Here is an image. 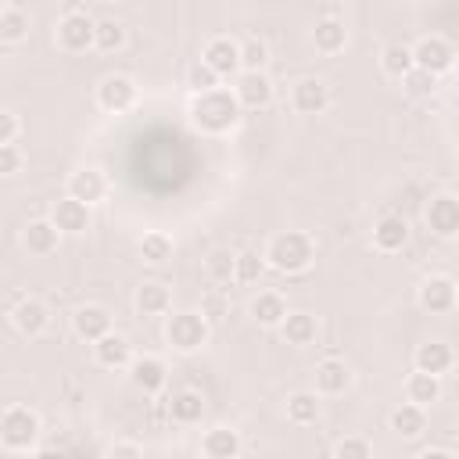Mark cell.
I'll return each instance as SVG.
<instances>
[{"label": "cell", "instance_id": "cell-1", "mask_svg": "<svg viewBox=\"0 0 459 459\" xmlns=\"http://www.w3.org/2000/svg\"><path fill=\"white\" fill-rule=\"evenodd\" d=\"M194 129H201L204 136H226L240 126L244 108L237 104L230 86H212L201 93H190V108H186Z\"/></svg>", "mask_w": 459, "mask_h": 459}, {"label": "cell", "instance_id": "cell-2", "mask_svg": "<svg viewBox=\"0 0 459 459\" xmlns=\"http://www.w3.org/2000/svg\"><path fill=\"white\" fill-rule=\"evenodd\" d=\"M262 258L269 269H276L283 276H298L316 262V240L305 230H280L269 237Z\"/></svg>", "mask_w": 459, "mask_h": 459}, {"label": "cell", "instance_id": "cell-3", "mask_svg": "<svg viewBox=\"0 0 459 459\" xmlns=\"http://www.w3.org/2000/svg\"><path fill=\"white\" fill-rule=\"evenodd\" d=\"M39 434H43V423H39V412L32 405H7L0 412V448L22 455V452H36L39 448Z\"/></svg>", "mask_w": 459, "mask_h": 459}, {"label": "cell", "instance_id": "cell-4", "mask_svg": "<svg viewBox=\"0 0 459 459\" xmlns=\"http://www.w3.org/2000/svg\"><path fill=\"white\" fill-rule=\"evenodd\" d=\"M208 337H212V323H208L201 312L183 308V312L165 316V341H169L172 351L194 355V351H201V348L208 344Z\"/></svg>", "mask_w": 459, "mask_h": 459}, {"label": "cell", "instance_id": "cell-5", "mask_svg": "<svg viewBox=\"0 0 459 459\" xmlns=\"http://www.w3.org/2000/svg\"><path fill=\"white\" fill-rule=\"evenodd\" d=\"M93 18L82 14V11H68L57 18V29H54V43L65 50V54H86L93 50Z\"/></svg>", "mask_w": 459, "mask_h": 459}, {"label": "cell", "instance_id": "cell-6", "mask_svg": "<svg viewBox=\"0 0 459 459\" xmlns=\"http://www.w3.org/2000/svg\"><path fill=\"white\" fill-rule=\"evenodd\" d=\"M233 97H237V104L244 108V111H258V108H269L273 104V79L265 75V68H255V72H247V68H240L237 75H233Z\"/></svg>", "mask_w": 459, "mask_h": 459}, {"label": "cell", "instance_id": "cell-7", "mask_svg": "<svg viewBox=\"0 0 459 459\" xmlns=\"http://www.w3.org/2000/svg\"><path fill=\"white\" fill-rule=\"evenodd\" d=\"M412 65L416 68H427L430 75H448L452 72V65H455V47L445 39V36H423V39H416L412 47Z\"/></svg>", "mask_w": 459, "mask_h": 459}, {"label": "cell", "instance_id": "cell-8", "mask_svg": "<svg viewBox=\"0 0 459 459\" xmlns=\"http://www.w3.org/2000/svg\"><path fill=\"white\" fill-rule=\"evenodd\" d=\"M423 219L430 226V233L437 240H455L459 237V197L452 190H441L430 197V204L423 208Z\"/></svg>", "mask_w": 459, "mask_h": 459}, {"label": "cell", "instance_id": "cell-9", "mask_svg": "<svg viewBox=\"0 0 459 459\" xmlns=\"http://www.w3.org/2000/svg\"><path fill=\"white\" fill-rule=\"evenodd\" d=\"M455 298H459L455 280L445 276V273H434V276H427V280L416 287V305H420L423 312H430V316H448V312L455 308Z\"/></svg>", "mask_w": 459, "mask_h": 459}, {"label": "cell", "instance_id": "cell-10", "mask_svg": "<svg viewBox=\"0 0 459 459\" xmlns=\"http://www.w3.org/2000/svg\"><path fill=\"white\" fill-rule=\"evenodd\" d=\"M201 61L219 75V79H233L240 72V39L233 36H212L201 50Z\"/></svg>", "mask_w": 459, "mask_h": 459}, {"label": "cell", "instance_id": "cell-11", "mask_svg": "<svg viewBox=\"0 0 459 459\" xmlns=\"http://www.w3.org/2000/svg\"><path fill=\"white\" fill-rule=\"evenodd\" d=\"M136 104V82L129 75H104L97 82V108L108 115H122Z\"/></svg>", "mask_w": 459, "mask_h": 459}, {"label": "cell", "instance_id": "cell-12", "mask_svg": "<svg viewBox=\"0 0 459 459\" xmlns=\"http://www.w3.org/2000/svg\"><path fill=\"white\" fill-rule=\"evenodd\" d=\"M108 190H111V183H108V176L100 172V169H93V165H86V169H75L72 176H68V183H65V194H72L75 201H82V204H100L104 197H108Z\"/></svg>", "mask_w": 459, "mask_h": 459}, {"label": "cell", "instance_id": "cell-13", "mask_svg": "<svg viewBox=\"0 0 459 459\" xmlns=\"http://www.w3.org/2000/svg\"><path fill=\"white\" fill-rule=\"evenodd\" d=\"M126 369H129L133 387L143 391V394H161L169 387V366L158 355H140V359L133 355V362Z\"/></svg>", "mask_w": 459, "mask_h": 459}, {"label": "cell", "instance_id": "cell-14", "mask_svg": "<svg viewBox=\"0 0 459 459\" xmlns=\"http://www.w3.org/2000/svg\"><path fill=\"white\" fill-rule=\"evenodd\" d=\"M290 108L298 115H323L330 108V86L316 75H305L290 86Z\"/></svg>", "mask_w": 459, "mask_h": 459}, {"label": "cell", "instance_id": "cell-15", "mask_svg": "<svg viewBox=\"0 0 459 459\" xmlns=\"http://www.w3.org/2000/svg\"><path fill=\"white\" fill-rule=\"evenodd\" d=\"M50 222H54L61 233L79 237V233L90 230V204H82V201H75L72 194H65V197H57V201L50 204Z\"/></svg>", "mask_w": 459, "mask_h": 459}, {"label": "cell", "instance_id": "cell-16", "mask_svg": "<svg viewBox=\"0 0 459 459\" xmlns=\"http://www.w3.org/2000/svg\"><path fill=\"white\" fill-rule=\"evenodd\" d=\"M11 323L22 337H43L47 326H50V308L47 301L39 298H22L14 308H11Z\"/></svg>", "mask_w": 459, "mask_h": 459}, {"label": "cell", "instance_id": "cell-17", "mask_svg": "<svg viewBox=\"0 0 459 459\" xmlns=\"http://www.w3.org/2000/svg\"><path fill=\"white\" fill-rule=\"evenodd\" d=\"M90 348H93V362L104 366V369H126V366L133 362V344H129L126 333L108 330V333L97 337Z\"/></svg>", "mask_w": 459, "mask_h": 459}, {"label": "cell", "instance_id": "cell-18", "mask_svg": "<svg viewBox=\"0 0 459 459\" xmlns=\"http://www.w3.org/2000/svg\"><path fill=\"white\" fill-rule=\"evenodd\" d=\"M61 237H65V233L50 222V215H47V219H32V222L22 230V247H25L32 258H47V255L57 251Z\"/></svg>", "mask_w": 459, "mask_h": 459}, {"label": "cell", "instance_id": "cell-19", "mask_svg": "<svg viewBox=\"0 0 459 459\" xmlns=\"http://www.w3.org/2000/svg\"><path fill=\"white\" fill-rule=\"evenodd\" d=\"M133 308H136V316H143V319L169 316V312H172V290H169L165 283H158V280H147V283L136 287Z\"/></svg>", "mask_w": 459, "mask_h": 459}, {"label": "cell", "instance_id": "cell-20", "mask_svg": "<svg viewBox=\"0 0 459 459\" xmlns=\"http://www.w3.org/2000/svg\"><path fill=\"white\" fill-rule=\"evenodd\" d=\"M111 330V312L104 305H79L72 312V333L86 344H93L97 337H104Z\"/></svg>", "mask_w": 459, "mask_h": 459}, {"label": "cell", "instance_id": "cell-21", "mask_svg": "<svg viewBox=\"0 0 459 459\" xmlns=\"http://www.w3.org/2000/svg\"><path fill=\"white\" fill-rule=\"evenodd\" d=\"M452 366H455V351H452V344H448V341H423V344L412 351V369H423V373L445 377Z\"/></svg>", "mask_w": 459, "mask_h": 459}, {"label": "cell", "instance_id": "cell-22", "mask_svg": "<svg viewBox=\"0 0 459 459\" xmlns=\"http://www.w3.org/2000/svg\"><path fill=\"white\" fill-rule=\"evenodd\" d=\"M351 387V369L344 359H323L316 366V394L319 398H337Z\"/></svg>", "mask_w": 459, "mask_h": 459}, {"label": "cell", "instance_id": "cell-23", "mask_svg": "<svg viewBox=\"0 0 459 459\" xmlns=\"http://www.w3.org/2000/svg\"><path fill=\"white\" fill-rule=\"evenodd\" d=\"M312 47L319 50V54H341L344 47H348V29H344V22L337 18V14H323V18H316V25H312Z\"/></svg>", "mask_w": 459, "mask_h": 459}, {"label": "cell", "instance_id": "cell-24", "mask_svg": "<svg viewBox=\"0 0 459 459\" xmlns=\"http://www.w3.org/2000/svg\"><path fill=\"white\" fill-rule=\"evenodd\" d=\"M240 452H244V441H240V430L233 427H212L201 437V455L208 459H237Z\"/></svg>", "mask_w": 459, "mask_h": 459}, {"label": "cell", "instance_id": "cell-25", "mask_svg": "<svg viewBox=\"0 0 459 459\" xmlns=\"http://www.w3.org/2000/svg\"><path fill=\"white\" fill-rule=\"evenodd\" d=\"M405 244H409V222H405L402 215H384V219H377V226H373V247H377V251L394 255V251H402Z\"/></svg>", "mask_w": 459, "mask_h": 459}, {"label": "cell", "instance_id": "cell-26", "mask_svg": "<svg viewBox=\"0 0 459 459\" xmlns=\"http://www.w3.org/2000/svg\"><path fill=\"white\" fill-rule=\"evenodd\" d=\"M280 337L287 341V344H294V348H305V344H312L316 341V333H319V323H316V316L312 312H290L287 308V316L280 319Z\"/></svg>", "mask_w": 459, "mask_h": 459}, {"label": "cell", "instance_id": "cell-27", "mask_svg": "<svg viewBox=\"0 0 459 459\" xmlns=\"http://www.w3.org/2000/svg\"><path fill=\"white\" fill-rule=\"evenodd\" d=\"M402 391H405V402L430 409V405L441 398V377H434V373H423V369H412V373L405 377Z\"/></svg>", "mask_w": 459, "mask_h": 459}, {"label": "cell", "instance_id": "cell-28", "mask_svg": "<svg viewBox=\"0 0 459 459\" xmlns=\"http://www.w3.org/2000/svg\"><path fill=\"white\" fill-rule=\"evenodd\" d=\"M247 312H251V319L255 323H262V326H280V319L287 316V301H283V294L280 290H258L251 301H247Z\"/></svg>", "mask_w": 459, "mask_h": 459}, {"label": "cell", "instance_id": "cell-29", "mask_svg": "<svg viewBox=\"0 0 459 459\" xmlns=\"http://www.w3.org/2000/svg\"><path fill=\"white\" fill-rule=\"evenodd\" d=\"M169 416H172V423H179V427L201 423V420H204V398H201V391H190V387L176 391V394L169 398Z\"/></svg>", "mask_w": 459, "mask_h": 459}, {"label": "cell", "instance_id": "cell-30", "mask_svg": "<svg viewBox=\"0 0 459 459\" xmlns=\"http://www.w3.org/2000/svg\"><path fill=\"white\" fill-rule=\"evenodd\" d=\"M391 430L405 441L420 437L427 430V409L423 405H412V402H402L394 412H391Z\"/></svg>", "mask_w": 459, "mask_h": 459}, {"label": "cell", "instance_id": "cell-31", "mask_svg": "<svg viewBox=\"0 0 459 459\" xmlns=\"http://www.w3.org/2000/svg\"><path fill=\"white\" fill-rule=\"evenodd\" d=\"M319 412H323V402H319L316 391H294V394L287 398V420H290L294 427H308V423H316Z\"/></svg>", "mask_w": 459, "mask_h": 459}, {"label": "cell", "instance_id": "cell-32", "mask_svg": "<svg viewBox=\"0 0 459 459\" xmlns=\"http://www.w3.org/2000/svg\"><path fill=\"white\" fill-rule=\"evenodd\" d=\"M172 251H176V244H172V237L161 233V230H151V233L140 237V258H143L147 265H165V262L172 258Z\"/></svg>", "mask_w": 459, "mask_h": 459}, {"label": "cell", "instance_id": "cell-33", "mask_svg": "<svg viewBox=\"0 0 459 459\" xmlns=\"http://www.w3.org/2000/svg\"><path fill=\"white\" fill-rule=\"evenodd\" d=\"M122 47H126V25H122V22L104 18V22L93 25V50L115 54V50H122Z\"/></svg>", "mask_w": 459, "mask_h": 459}, {"label": "cell", "instance_id": "cell-34", "mask_svg": "<svg viewBox=\"0 0 459 459\" xmlns=\"http://www.w3.org/2000/svg\"><path fill=\"white\" fill-rule=\"evenodd\" d=\"M409 68H412V50H409L405 43H387V47L380 50V72H384L387 79H402Z\"/></svg>", "mask_w": 459, "mask_h": 459}, {"label": "cell", "instance_id": "cell-35", "mask_svg": "<svg viewBox=\"0 0 459 459\" xmlns=\"http://www.w3.org/2000/svg\"><path fill=\"white\" fill-rule=\"evenodd\" d=\"M265 273V258L258 251H233V283H258Z\"/></svg>", "mask_w": 459, "mask_h": 459}, {"label": "cell", "instance_id": "cell-36", "mask_svg": "<svg viewBox=\"0 0 459 459\" xmlns=\"http://www.w3.org/2000/svg\"><path fill=\"white\" fill-rule=\"evenodd\" d=\"M22 39H29V14L18 11V7H7L0 14V43H11L14 47Z\"/></svg>", "mask_w": 459, "mask_h": 459}, {"label": "cell", "instance_id": "cell-37", "mask_svg": "<svg viewBox=\"0 0 459 459\" xmlns=\"http://www.w3.org/2000/svg\"><path fill=\"white\" fill-rule=\"evenodd\" d=\"M398 82H402V90H405L409 97H434L441 79H437V75H430L427 68H416V65H412Z\"/></svg>", "mask_w": 459, "mask_h": 459}, {"label": "cell", "instance_id": "cell-38", "mask_svg": "<svg viewBox=\"0 0 459 459\" xmlns=\"http://www.w3.org/2000/svg\"><path fill=\"white\" fill-rule=\"evenodd\" d=\"M204 273H208V280H215V283H233V251H230V247L208 251Z\"/></svg>", "mask_w": 459, "mask_h": 459}, {"label": "cell", "instance_id": "cell-39", "mask_svg": "<svg viewBox=\"0 0 459 459\" xmlns=\"http://www.w3.org/2000/svg\"><path fill=\"white\" fill-rule=\"evenodd\" d=\"M265 65H269V47H265V39H258V36L240 39V68L255 72V68H265Z\"/></svg>", "mask_w": 459, "mask_h": 459}, {"label": "cell", "instance_id": "cell-40", "mask_svg": "<svg viewBox=\"0 0 459 459\" xmlns=\"http://www.w3.org/2000/svg\"><path fill=\"white\" fill-rule=\"evenodd\" d=\"M208 323H219V319H226L230 316V298L222 294V290H208L204 298H201V308H197Z\"/></svg>", "mask_w": 459, "mask_h": 459}, {"label": "cell", "instance_id": "cell-41", "mask_svg": "<svg viewBox=\"0 0 459 459\" xmlns=\"http://www.w3.org/2000/svg\"><path fill=\"white\" fill-rule=\"evenodd\" d=\"M330 452H333L337 459H369V455H373V445H369L366 437H355V434H351V437H341Z\"/></svg>", "mask_w": 459, "mask_h": 459}, {"label": "cell", "instance_id": "cell-42", "mask_svg": "<svg viewBox=\"0 0 459 459\" xmlns=\"http://www.w3.org/2000/svg\"><path fill=\"white\" fill-rule=\"evenodd\" d=\"M222 79L204 65V61H197L190 72H186V86H190V93H201V90H212V86H219Z\"/></svg>", "mask_w": 459, "mask_h": 459}, {"label": "cell", "instance_id": "cell-43", "mask_svg": "<svg viewBox=\"0 0 459 459\" xmlns=\"http://www.w3.org/2000/svg\"><path fill=\"white\" fill-rule=\"evenodd\" d=\"M22 165H25L22 147H14V143H0V176H18Z\"/></svg>", "mask_w": 459, "mask_h": 459}, {"label": "cell", "instance_id": "cell-44", "mask_svg": "<svg viewBox=\"0 0 459 459\" xmlns=\"http://www.w3.org/2000/svg\"><path fill=\"white\" fill-rule=\"evenodd\" d=\"M108 455H111V459H140V455H143V445H140V441H126V437H122V441L108 445Z\"/></svg>", "mask_w": 459, "mask_h": 459}, {"label": "cell", "instance_id": "cell-45", "mask_svg": "<svg viewBox=\"0 0 459 459\" xmlns=\"http://www.w3.org/2000/svg\"><path fill=\"white\" fill-rule=\"evenodd\" d=\"M18 115L14 111H7V108H0V143H14L18 140Z\"/></svg>", "mask_w": 459, "mask_h": 459}, {"label": "cell", "instance_id": "cell-46", "mask_svg": "<svg viewBox=\"0 0 459 459\" xmlns=\"http://www.w3.org/2000/svg\"><path fill=\"white\" fill-rule=\"evenodd\" d=\"M420 459H459L455 448H423Z\"/></svg>", "mask_w": 459, "mask_h": 459}, {"label": "cell", "instance_id": "cell-47", "mask_svg": "<svg viewBox=\"0 0 459 459\" xmlns=\"http://www.w3.org/2000/svg\"><path fill=\"white\" fill-rule=\"evenodd\" d=\"M4 11H7V0H0V14H4Z\"/></svg>", "mask_w": 459, "mask_h": 459}]
</instances>
